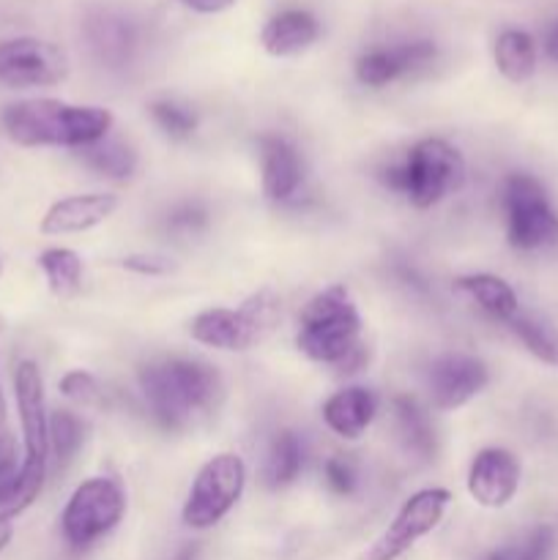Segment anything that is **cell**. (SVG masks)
<instances>
[{
    "instance_id": "obj_1",
    "label": "cell",
    "mask_w": 558,
    "mask_h": 560,
    "mask_svg": "<svg viewBox=\"0 0 558 560\" xmlns=\"http://www.w3.org/2000/svg\"><path fill=\"white\" fill-rule=\"evenodd\" d=\"M3 131L22 148H88L107 140L113 113L88 104H66L58 98H25L14 102L0 115Z\"/></svg>"
},
{
    "instance_id": "obj_2",
    "label": "cell",
    "mask_w": 558,
    "mask_h": 560,
    "mask_svg": "<svg viewBox=\"0 0 558 560\" xmlns=\"http://www.w3.org/2000/svg\"><path fill=\"white\" fill-rule=\"evenodd\" d=\"M140 392L159 424L186 430L211 413L222 394V377L206 361L159 359L140 370Z\"/></svg>"
},
{
    "instance_id": "obj_3",
    "label": "cell",
    "mask_w": 558,
    "mask_h": 560,
    "mask_svg": "<svg viewBox=\"0 0 558 560\" xmlns=\"http://www.w3.org/2000/svg\"><path fill=\"white\" fill-rule=\"evenodd\" d=\"M295 345L310 361L356 372L364 361L361 315L345 284H332L306 301L299 315Z\"/></svg>"
},
{
    "instance_id": "obj_4",
    "label": "cell",
    "mask_w": 558,
    "mask_h": 560,
    "mask_svg": "<svg viewBox=\"0 0 558 560\" xmlns=\"http://www.w3.org/2000/svg\"><path fill=\"white\" fill-rule=\"evenodd\" d=\"M383 184L403 195L414 208H432L465 184V159L441 137L416 142L399 164L383 170Z\"/></svg>"
},
{
    "instance_id": "obj_5",
    "label": "cell",
    "mask_w": 558,
    "mask_h": 560,
    "mask_svg": "<svg viewBox=\"0 0 558 560\" xmlns=\"http://www.w3.org/2000/svg\"><path fill=\"white\" fill-rule=\"evenodd\" d=\"M279 310L282 306L271 290H257L239 310L213 306V310L197 312L189 320V337L206 348L241 353V350L255 348L277 326Z\"/></svg>"
},
{
    "instance_id": "obj_6",
    "label": "cell",
    "mask_w": 558,
    "mask_h": 560,
    "mask_svg": "<svg viewBox=\"0 0 558 560\" xmlns=\"http://www.w3.org/2000/svg\"><path fill=\"white\" fill-rule=\"evenodd\" d=\"M501 202L507 213V238L514 249L534 252L558 244V211L534 175H507Z\"/></svg>"
},
{
    "instance_id": "obj_7",
    "label": "cell",
    "mask_w": 558,
    "mask_h": 560,
    "mask_svg": "<svg viewBox=\"0 0 558 560\" xmlns=\"http://www.w3.org/2000/svg\"><path fill=\"white\" fill-rule=\"evenodd\" d=\"M126 514V492L109 476H93V479L82 481L74 492H71L69 503H66L63 514H60V530L69 547L74 550H88L113 534L120 525Z\"/></svg>"
},
{
    "instance_id": "obj_8",
    "label": "cell",
    "mask_w": 558,
    "mask_h": 560,
    "mask_svg": "<svg viewBox=\"0 0 558 560\" xmlns=\"http://www.w3.org/2000/svg\"><path fill=\"white\" fill-rule=\"evenodd\" d=\"M246 487V465L239 454L222 452L197 470L184 503V525L191 530H208L222 523Z\"/></svg>"
},
{
    "instance_id": "obj_9",
    "label": "cell",
    "mask_w": 558,
    "mask_h": 560,
    "mask_svg": "<svg viewBox=\"0 0 558 560\" xmlns=\"http://www.w3.org/2000/svg\"><path fill=\"white\" fill-rule=\"evenodd\" d=\"M449 503H452V492L441 490V487L414 492L403 503L394 523L367 547L361 560H397L399 556H405L416 541L425 539L427 534H432L441 525Z\"/></svg>"
},
{
    "instance_id": "obj_10",
    "label": "cell",
    "mask_w": 558,
    "mask_h": 560,
    "mask_svg": "<svg viewBox=\"0 0 558 560\" xmlns=\"http://www.w3.org/2000/svg\"><path fill=\"white\" fill-rule=\"evenodd\" d=\"M69 77V58L53 42L33 36L0 42V82L11 88H53Z\"/></svg>"
},
{
    "instance_id": "obj_11",
    "label": "cell",
    "mask_w": 558,
    "mask_h": 560,
    "mask_svg": "<svg viewBox=\"0 0 558 560\" xmlns=\"http://www.w3.org/2000/svg\"><path fill=\"white\" fill-rule=\"evenodd\" d=\"M487 383H490V372L485 361L463 353L441 355L432 361L427 372V386L438 410L465 408L476 394L485 392Z\"/></svg>"
},
{
    "instance_id": "obj_12",
    "label": "cell",
    "mask_w": 558,
    "mask_h": 560,
    "mask_svg": "<svg viewBox=\"0 0 558 560\" xmlns=\"http://www.w3.org/2000/svg\"><path fill=\"white\" fill-rule=\"evenodd\" d=\"M518 457L507 448H481L468 468V495L481 509H507L520 492Z\"/></svg>"
},
{
    "instance_id": "obj_13",
    "label": "cell",
    "mask_w": 558,
    "mask_h": 560,
    "mask_svg": "<svg viewBox=\"0 0 558 560\" xmlns=\"http://www.w3.org/2000/svg\"><path fill=\"white\" fill-rule=\"evenodd\" d=\"M435 55L438 47L427 38L370 49L356 60V80L367 88H386L388 82L399 80V77L427 69L435 60Z\"/></svg>"
},
{
    "instance_id": "obj_14",
    "label": "cell",
    "mask_w": 558,
    "mask_h": 560,
    "mask_svg": "<svg viewBox=\"0 0 558 560\" xmlns=\"http://www.w3.org/2000/svg\"><path fill=\"white\" fill-rule=\"evenodd\" d=\"M115 211H118V197L109 195V191L71 195V197H63V200L53 202V206L44 211L38 230H42L44 235L88 233V230L107 222Z\"/></svg>"
},
{
    "instance_id": "obj_15",
    "label": "cell",
    "mask_w": 558,
    "mask_h": 560,
    "mask_svg": "<svg viewBox=\"0 0 558 560\" xmlns=\"http://www.w3.org/2000/svg\"><path fill=\"white\" fill-rule=\"evenodd\" d=\"M257 156H260L263 195L274 202L293 200L304 184V164L293 142L279 135H263L257 142Z\"/></svg>"
},
{
    "instance_id": "obj_16",
    "label": "cell",
    "mask_w": 558,
    "mask_h": 560,
    "mask_svg": "<svg viewBox=\"0 0 558 560\" xmlns=\"http://www.w3.org/2000/svg\"><path fill=\"white\" fill-rule=\"evenodd\" d=\"M85 38L93 58L107 69H124L137 52V27L118 11L98 9L85 20Z\"/></svg>"
},
{
    "instance_id": "obj_17",
    "label": "cell",
    "mask_w": 558,
    "mask_h": 560,
    "mask_svg": "<svg viewBox=\"0 0 558 560\" xmlns=\"http://www.w3.org/2000/svg\"><path fill=\"white\" fill-rule=\"evenodd\" d=\"M377 413V397L372 388L348 386L342 392L332 394L323 405V421L334 435L345 441H359Z\"/></svg>"
},
{
    "instance_id": "obj_18",
    "label": "cell",
    "mask_w": 558,
    "mask_h": 560,
    "mask_svg": "<svg viewBox=\"0 0 558 560\" xmlns=\"http://www.w3.org/2000/svg\"><path fill=\"white\" fill-rule=\"evenodd\" d=\"M321 38V22L304 9H290L271 16L260 31V44L274 58H293Z\"/></svg>"
},
{
    "instance_id": "obj_19",
    "label": "cell",
    "mask_w": 558,
    "mask_h": 560,
    "mask_svg": "<svg viewBox=\"0 0 558 560\" xmlns=\"http://www.w3.org/2000/svg\"><path fill=\"white\" fill-rule=\"evenodd\" d=\"M454 288L465 295L468 301H474L487 317L492 320L509 323L520 312V299L514 293L512 284L507 279L496 277V273H468V277H460L454 282Z\"/></svg>"
},
{
    "instance_id": "obj_20",
    "label": "cell",
    "mask_w": 558,
    "mask_h": 560,
    "mask_svg": "<svg viewBox=\"0 0 558 560\" xmlns=\"http://www.w3.org/2000/svg\"><path fill=\"white\" fill-rule=\"evenodd\" d=\"M392 410L399 443H403L405 452L410 457L421 459V463L435 457V430H432L427 410L414 397H397L392 402Z\"/></svg>"
},
{
    "instance_id": "obj_21",
    "label": "cell",
    "mask_w": 558,
    "mask_h": 560,
    "mask_svg": "<svg viewBox=\"0 0 558 560\" xmlns=\"http://www.w3.org/2000/svg\"><path fill=\"white\" fill-rule=\"evenodd\" d=\"M492 58H496V69L501 71L503 80L514 82V85H523L536 71L534 36L520 31V27H507V31L498 33Z\"/></svg>"
},
{
    "instance_id": "obj_22",
    "label": "cell",
    "mask_w": 558,
    "mask_h": 560,
    "mask_svg": "<svg viewBox=\"0 0 558 560\" xmlns=\"http://www.w3.org/2000/svg\"><path fill=\"white\" fill-rule=\"evenodd\" d=\"M301 468H304V446H301L299 435L290 430H282L274 435L271 446H268L266 465H263V479H266L268 490H284L299 479Z\"/></svg>"
},
{
    "instance_id": "obj_23",
    "label": "cell",
    "mask_w": 558,
    "mask_h": 560,
    "mask_svg": "<svg viewBox=\"0 0 558 560\" xmlns=\"http://www.w3.org/2000/svg\"><path fill=\"white\" fill-rule=\"evenodd\" d=\"M38 268H42L47 288L55 299H74L82 288V260L74 249L66 246H53L38 255Z\"/></svg>"
},
{
    "instance_id": "obj_24",
    "label": "cell",
    "mask_w": 558,
    "mask_h": 560,
    "mask_svg": "<svg viewBox=\"0 0 558 560\" xmlns=\"http://www.w3.org/2000/svg\"><path fill=\"white\" fill-rule=\"evenodd\" d=\"M80 159L85 167H91L93 173L104 175V178L124 180L129 178L137 170V151L129 145V142L120 140H102L93 142V145L80 148Z\"/></svg>"
},
{
    "instance_id": "obj_25",
    "label": "cell",
    "mask_w": 558,
    "mask_h": 560,
    "mask_svg": "<svg viewBox=\"0 0 558 560\" xmlns=\"http://www.w3.org/2000/svg\"><path fill=\"white\" fill-rule=\"evenodd\" d=\"M509 328L536 361H542L545 366H558V331L545 317L518 312L509 320Z\"/></svg>"
},
{
    "instance_id": "obj_26",
    "label": "cell",
    "mask_w": 558,
    "mask_h": 560,
    "mask_svg": "<svg viewBox=\"0 0 558 560\" xmlns=\"http://www.w3.org/2000/svg\"><path fill=\"white\" fill-rule=\"evenodd\" d=\"M82 441H85V427H82V421L71 410H55V413H49V452L55 454V459L60 465L74 459Z\"/></svg>"
},
{
    "instance_id": "obj_27",
    "label": "cell",
    "mask_w": 558,
    "mask_h": 560,
    "mask_svg": "<svg viewBox=\"0 0 558 560\" xmlns=\"http://www.w3.org/2000/svg\"><path fill=\"white\" fill-rule=\"evenodd\" d=\"M151 118L159 129L164 131L173 140H186V137L195 135L197 118L191 109H186L184 104L175 102H153L151 104Z\"/></svg>"
},
{
    "instance_id": "obj_28",
    "label": "cell",
    "mask_w": 558,
    "mask_h": 560,
    "mask_svg": "<svg viewBox=\"0 0 558 560\" xmlns=\"http://www.w3.org/2000/svg\"><path fill=\"white\" fill-rule=\"evenodd\" d=\"M58 388L66 399H71V402L80 405V408H102L104 405L102 386H98L96 377L85 370L66 372V375L60 377Z\"/></svg>"
},
{
    "instance_id": "obj_29",
    "label": "cell",
    "mask_w": 558,
    "mask_h": 560,
    "mask_svg": "<svg viewBox=\"0 0 558 560\" xmlns=\"http://www.w3.org/2000/svg\"><path fill=\"white\" fill-rule=\"evenodd\" d=\"M553 550V530L547 525H536L509 550H503L496 560H547Z\"/></svg>"
},
{
    "instance_id": "obj_30",
    "label": "cell",
    "mask_w": 558,
    "mask_h": 560,
    "mask_svg": "<svg viewBox=\"0 0 558 560\" xmlns=\"http://www.w3.org/2000/svg\"><path fill=\"white\" fill-rule=\"evenodd\" d=\"M164 228L170 235H175L178 241H191L197 235L206 233L208 228V213L200 206H178L167 213L164 219Z\"/></svg>"
},
{
    "instance_id": "obj_31",
    "label": "cell",
    "mask_w": 558,
    "mask_h": 560,
    "mask_svg": "<svg viewBox=\"0 0 558 560\" xmlns=\"http://www.w3.org/2000/svg\"><path fill=\"white\" fill-rule=\"evenodd\" d=\"M20 465L22 463L16 459V438L9 419V402H5V392L0 388V485L14 479Z\"/></svg>"
},
{
    "instance_id": "obj_32",
    "label": "cell",
    "mask_w": 558,
    "mask_h": 560,
    "mask_svg": "<svg viewBox=\"0 0 558 560\" xmlns=\"http://www.w3.org/2000/svg\"><path fill=\"white\" fill-rule=\"evenodd\" d=\"M323 476H326V485L334 495H353L356 487H359V474H356L353 463L345 457H332L323 465Z\"/></svg>"
},
{
    "instance_id": "obj_33",
    "label": "cell",
    "mask_w": 558,
    "mask_h": 560,
    "mask_svg": "<svg viewBox=\"0 0 558 560\" xmlns=\"http://www.w3.org/2000/svg\"><path fill=\"white\" fill-rule=\"evenodd\" d=\"M124 268L131 273H140V277H164V273L173 271L167 257L159 255H129L124 260Z\"/></svg>"
},
{
    "instance_id": "obj_34",
    "label": "cell",
    "mask_w": 558,
    "mask_h": 560,
    "mask_svg": "<svg viewBox=\"0 0 558 560\" xmlns=\"http://www.w3.org/2000/svg\"><path fill=\"white\" fill-rule=\"evenodd\" d=\"M186 9L197 11V14H222L228 11L235 0H181Z\"/></svg>"
},
{
    "instance_id": "obj_35",
    "label": "cell",
    "mask_w": 558,
    "mask_h": 560,
    "mask_svg": "<svg viewBox=\"0 0 558 560\" xmlns=\"http://www.w3.org/2000/svg\"><path fill=\"white\" fill-rule=\"evenodd\" d=\"M545 52L553 63H558V20L545 31Z\"/></svg>"
},
{
    "instance_id": "obj_36",
    "label": "cell",
    "mask_w": 558,
    "mask_h": 560,
    "mask_svg": "<svg viewBox=\"0 0 558 560\" xmlns=\"http://www.w3.org/2000/svg\"><path fill=\"white\" fill-rule=\"evenodd\" d=\"M11 536H14V525H11V520H0V552L9 547Z\"/></svg>"
},
{
    "instance_id": "obj_37",
    "label": "cell",
    "mask_w": 558,
    "mask_h": 560,
    "mask_svg": "<svg viewBox=\"0 0 558 560\" xmlns=\"http://www.w3.org/2000/svg\"><path fill=\"white\" fill-rule=\"evenodd\" d=\"M3 337H5V320L0 317V353H3Z\"/></svg>"
},
{
    "instance_id": "obj_38",
    "label": "cell",
    "mask_w": 558,
    "mask_h": 560,
    "mask_svg": "<svg viewBox=\"0 0 558 560\" xmlns=\"http://www.w3.org/2000/svg\"><path fill=\"white\" fill-rule=\"evenodd\" d=\"M0 273H3V262H0Z\"/></svg>"
},
{
    "instance_id": "obj_39",
    "label": "cell",
    "mask_w": 558,
    "mask_h": 560,
    "mask_svg": "<svg viewBox=\"0 0 558 560\" xmlns=\"http://www.w3.org/2000/svg\"><path fill=\"white\" fill-rule=\"evenodd\" d=\"M487 560H496V558H487Z\"/></svg>"
}]
</instances>
